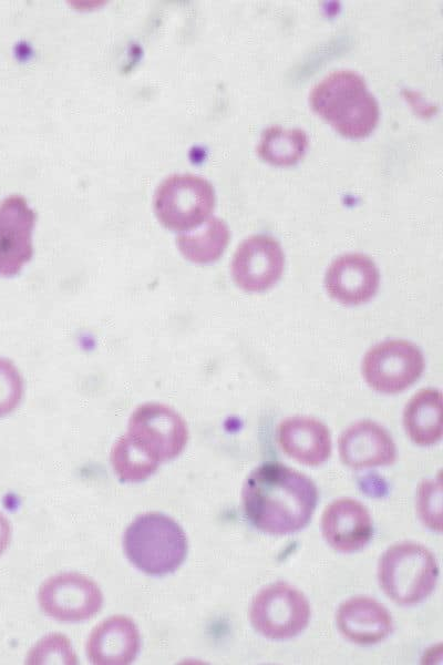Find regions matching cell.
<instances>
[{
  "instance_id": "1",
  "label": "cell",
  "mask_w": 443,
  "mask_h": 665,
  "mask_svg": "<svg viewBox=\"0 0 443 665\" xmlns=\"http://www.w3.org/2000/svg\"><path fill=\"white\" fill-rule=\"evenodd\" d=\"M241 499L245 515L256 529L286 535L308 524L317 505L318 489L301 472L267 462L249 473Z\"/></svg>"
},
{
  "instance_id": "2",
  "label": "cell",
  "mask_w": 443,
  "mask_h": 665,
  "mask_svg": "<svg viewBox=\"0 0 443 665\" xmlns=\"http://www.w3.org/2000/svg\"><path fill=\"white\" fill-rule=\"evenodd\" d=\"M312 111L347 139H363L377 126L378 101L363 78L351 70L333 71L309 95Z\"/></svg>"
},
{
  "instance_id": "3",
  "label": "cell",
  "mask_w": 443,
  "mask_h": 665,
  "mask_svg": "<svg viewBox=\"0 0 443 665\" xmlns=\"http://www.w3.org/2000/svg\"><path fill=\"white\" fill-rule=\"evenodd\" d=\"M123 546L130 562L150 575L176 571L187 554V539L181 525L157 512L137 516L125 530Z\"/></svg>"
},
{
  "instance_id": "4",
  "label": "cell",
  "mask_w": 443,
  "mask_h": 665,
  "mask_svg": "<svg viewBox=\"0 0 443 665\" xmlns=\"http://www.w3.org/2000/svg\"><path fill=\"white\" fill-rule=\"evenodd\" d=\"M383 592L395 603L412 605L426 598L436 585L439 566L433 553L415 542L390 546L378 570Z\"/></svg>"
},
{
  "instance_id": "5",
  "label": "cell",
  "mask_w": 443,
  "mask_h": 665,
  "mask_svg": "<svg viewBox=\"0 0 443 665\" xmlns=\"http://www.w3.org/2000/svg\"><path fill=\"white\" fill-rule=\"evenodd\" d=\"M215 191L204 177L175 174L163 181L154 196V209L166 228L188 232L203 224L213 212Z\"/></svg>"
},
{
  "instance_id": "6",
  "label": "cell",
  "mask_w": 443,
  "mask_h": 665,
  "mask_svg": "<svg viewBox=\"0 0 443 665\" xmlns=\"http://www.w3.org/2000/svg\"><path fill=\"white\" fill-rule=\"evenodd\" d=\"M126 438L150 459L161 463L181 454L188 440L184 419L169 407L148 402L137 407Z\"/></svg>"
},
{
  "instance_id": "7",
  "label": "cell",
  "mask_w": 443,
  "mask_h": 665,
  "mask_svg": "<svg viewBox=\"0 0 443 665\" xmlns=\"http://www.w3.org/2000/svg\"><path fill=\"white\" fill-rule=\"evenodd\" d=\"M250 622L262 636L288 640L300 634L310 620V605L296 587L278 582L258 592L254 597Z\"/></svg>"
},
{
  "instance_id": "8",
  "label": "cell",
  "mask_w": 443,
  "mask_h": 665,
  "mask_svg": "<svg viewBox=\"0 0 443 665\" xmlns=\"http://www.w3.org/2000/svg\"><path fill=\"white\" fill-rule=\"evenodd\" d=\"M421 350L406 340H385L372 347L362 361V374L371 388L382 393H398L422 375Z\"/></svg>"
},
{
  "instance_id": "9",
  "label": "cell",
  "mask_w": 443,
  "mask_h": 665,
  "mask_svg": "<svg viewBox=\"0 0 443 665\" xmlns=\"http://www.w3.org/2000/svg\"><path fill=\"white\" fill-rule=\"evenodd\" d=\"M39 604L50 617L62 622H81L94 616L102 606L99 586L80 573H61L40 587Z\"/></svg>"
},
{
  "instance_id": "10",
  "label": "cell",
  "mask_w": 443,
  "mask_h": 665,
  "mask_svg": "<svg viewBox=\"0 0 443 665\" xmlns=\"http://www.w3.org/2000/svg\"><path fill=\"white\" fill-rule=\"evenodd\" d=\"M285 255L277 239L269 235H253L237 247L231 260V276L245 291H264L281 277Z\"/></svg>"
},
{
  "instance_id": "11",
  "label": "cell",
  "mask_w": 443,
  "mask_h": 665,
  "mask_svg": "<svg viewBox=\"0 0 443 665\" xmlns=\"http://www.w3.org/2000/svg\"><path fill=\"white\" fill-rule=\"evenodd\" d=\"M35 219L22 196L11 195L0 202V276L17 275L31 259Z\"/></svg>"
},
{
  "instance_id": "12",
  "label": "cell",
  "mask_w": 443,
  "mask_h": 665,
  "mask_svg": "<svg viewBox=\"0 0 443 665\" xmlns=\"http://www.w3.org/2000/svg\"><path fill=\"white\" fill-rule=\"evenodd\" d=\"M380 274L373 260L359 253L343 254L328 267L324 286L328 294L349 306L369 301L378 291Z\"/></svg>"
},
{
  "instance_id": "13",
  "label": "cell",
  "mask_w": 443,
  "mask_h": 665,
  "mask_svg": "<svg viewBox=\"0 0 443 665\" xmlns=\"http://www.w3.org/2000/svg\"><path fill=\"white\" fill-rule=\"evenodd\" d=\"M322 535L334 550L351 553L371 540L373 526L367 508L357 500L341 498L331 502L321 519Z\"/></svg>"
},
{
  "instance_id": "14",
  "label": "cell",
  "mask_w": 443,
  "mask_h": 665,
  "mask_svg": "<svg viewBox=\"0 0 443 665\" xmlns=\"http://www.w3.org/2000/svg\"><path fill=\"white\" fill-rule=\"evenodd\" d=\"M341 461L352 469L390 466L396 449L390 433L380 424L362 420L352 423L339 437Z\"/></svg>"
},
{
  "instance_id": "15",
  "label": "cell",
  "mask_w": 443,
  "mask_h": 665,
  "mask_svg": "<svg viewBox=\"0 0 443 665\" xmlns=\"http://www.w3.org/2000/svg\"><path fill=\"white\" fill-rule=\"evenodd\" d=\"M140 649V634L135 623L123 615L101 622L86 642L87 658L96 665L132 663Z\"/></svg>"
},
{
  "instance_id": "16",
  "label": "cell",
  "mask_w": 443,
  "mask_h": 665,
  "mask_svg": "<svg viewBox=\"0 0 443 665\" xmlns=\"http://www.w3.org/2000/svg\"><path fill=\"white\" fill-rule=\"evenodd\" d=\"M337 625L349 641L370 645L383 641L392 631V617L378 601L356 596L344 601L337 612Z\"/></svg>"
},
{
  "instance_id": "17",
  "label": "cell",
  "mask_w": 443,
  "mask_h": 665,
  "mask_svg": "<svg viewBox=\"0 0 443 665\" xmlns=\"http://www.w3.org/2000/svg\"><path fill=\"white\" fill-rule=\"evenodd\" d=\"M281 449L306 466L322 464L331 453V437L319 420L305 416L289 417L277 431Z\"/></svg>"
},
{
  "instance_id": "18",
  "label": "cell",
  "mask_w": 443,
  "mask_h": 665,
  "mask_svg": "<svg viewBox=\"0 0 443 665\" xmlns=\"http://www.w3.org/2000/svg\"><path fill=\"white\" fill-rule=\"evenodd\" d=\"M403 426L409 438L427 447L442 438V395L433 388L418 391L403 412Z\"/></svg>"
},
{
  "instance_id": "19",
  "label": "cell",
  "mask_w": 443,
  "mask_h": 665,
  "mask_svg": "<svg viewBox=\"0 0 443 665\" xmlns=\"http://www.w3.org/2000/svg\"><path fill=\"white\" fill-rule=\"evenodd\" d=\"M229 237L226 223L218 217L210 216L196 228L181 233L176 243L183 256L188 260L196 264H208L222 256Z\"/></svg>"
},
{
  "instance_id": "20",
  "label": "cell",
  "mask_w": 443,
  "mask_h": 665,
  "mask_svg": "<svg viewBox=\"0 0 443 665\" xmlns=\"http://www.w3.org/2000/svg\"><path fill=\"white\" fill-rule=\"evenodd\" d=\"M308 145L303 130L271 125L262 131L256 151L270 165L291 166L303 157Z\"/></svg>"
},
{
  "instance_id": "21",
  "label": "cell",
  "mask_w": 443,
  "mask_h": 665,
  "mask_svg": "<svg viewBox=\"0 0 443 665\" xmlns=\"http://www.w3.org/2000/svg\"><path fill=\"white\" fill-rule=\"evenodd\" d=\"M111 463L122 482H141L158 468L156 461L138 450L124 434L113 446Z\"/></svg>"
},
{
  "instance_id": "22",
  "label": "cell",
  "mask_w": 443,
  "mask_h": 665,
  "mask_svg": "<svg viewBox=\"0 0 443 665\" xmlns=\"http://www.w3.org/2000/svg\"><path fill=\"white\" fill-rule=\"evenodd\" d=\"M441 480H426L420 484L416 497L419 515L426 526L437 532L441 531Z\"/></svg>"
},
{
  "instance_id": "23",
  "label": "cell",
  "mask_w": 443,
  "mask_h": 665,
  "mask_svg": "<svg viewBox=\"0 0 443 665\" xmlns=\"http://www.w3.org/2000/svg\"><path fill=\"white\" fill-rule=\"evenodd\" d=\"M23 381L14 365L0 358V417L10 413L20 403Z\"/></svg>"
},
{
  "instance_id": "24",
  "label": "cell",
  "mask_w": 443,
  "mask_h": 665,
  "mask_svg": "<svg viewBox=\"0 0 443 665\" xmlns=\"http://www.w3.org/2000/svg\"><path fill=\"white\" fill-rule=\"evenodd\" d=\"M33 652L37 653L38 656L51 652V655H49L45 663H50L52 661H55V663H58V657L64 664L76 663V658L73 654V651L71 649L69 641L62 635L55 634L44 637L41 642L38 643ZM35 657L30 659L33 661ZM32 661L29 662L31 663Z\"/></svg>"
},
{
  "instance_id": "25",
  "label": "cell",
  "mask_w": 443,
  "mask_h": 665,
  "mask_svg": "<svg viewBox=\"0 0 443 665\" xmlns=\"http://www.w3.org/2000/svg\"><path fill=\"white\" fill-rule=\"evenodd\" d=\"M11 535L10 524L4 515L0 512V554L9 544Z\"/></svg>"
}]
</instances>
